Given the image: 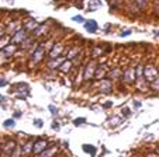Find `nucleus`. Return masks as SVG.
<instances>
[{"mask_svg": "<svg viewBox=\"0 0 159 157\" xmlns=\"http://www.w3.org/2000/svg\"><path fill=\"white\" fill-rule=\"evenodd\" d=\"M158 76H159V70H158V68H155L153 65H147L144 68V79L148 83V86H149V83H152Z\"/></svg>", "mask_w": 159, "mask_h": 157, "instance_id": "f257e3e1", "label": "nucleus"}, {"mask_svg": "<svg viewBox=\"0 0 159 157\" xmlns=\"http://www.w3.org/2000/svg\"><path fill=\"white\" fill-rule=\"evenodd\" d=\"M28 31L24 30V28H20V30L17 31L16 34H13L11 35V44H16V45H21L23 42L25 41V39L28 38Z\"/></svg>", "mask_w": 159, "mask_h": 157, "instance_id": "f03ea898", "label": "nucleus"}, {"mask_svg": "<svg viewBox=\"0 0 159 157\" xmlns=\"http://www.w3.org/2000/svg\"><path fill=\"white\" fill-rule=\"evenodd\" d=\"M96 69H97V63L96 62H89L86 65V68H84V73H83V79L86 81L92 80V79H94V76H96Z\"/></svg>", "mask_w": 159, "mask_h": 157, "instance_id": "7ed1b4c3", "label": "nucleus"}, {"mask_svg": "<svg viewBox=\"0 0 159 157\" xmlns=\"http://www.w3.org/2000/svg\"><path fill=\"white\" fill-rule=\"evenodd\" d=\"M45 54H47V49H45L44 46H41V45H39V46L35 50H34L33 54L30 55V60L33 63H39L42 59H44Z\"/></svg>", "mask_w": 159, "mask_h": 157, "instance_id": "20e7f679", "label": "nucleus"}, {"mask_svg": "<svg viewBox=\"0 0 159 157\" xmlns=\"http://www.w3.org/2000/svg\"><path fill=\"white\" fill-rule=\"evenodd\" d=\"M59 56H63V45L62 44H54L48 52L49 59H57Z\"/></svg>", "mask_w": 159, "mask_h": 157, "instance_id": "39448f33", "label": "nucleus"}, {"mask_svg": "<svg viewBox=\"0 0 159 157\" xmlns=\"http://www.w3.org/2000/svg\"><path fill=\"white\" fill-rule=\"evenodd\" d=\"M47 147H48V140H47V139H38V140H35V142H34L33 153L34 154H41Z\"/></svg>", "mask_w": 159, "mask_h": 157, "instance_id": "423d86ee", "label": "nucleus"}, {"mask_svg": "<svg viewBox=\"0 0 159 157\" xmlns=\"http://www.w3.org/2000/svg\"><path fill=\"white\" fill-rule=\"evenodd\" d=\"M17 147H18V146H17V143H16L14 140H9V142H7L6 145L2 147V151H3V154L6 157H10L16 151V149H17Z\"/></svg>", "mask_w": 159, "mask_h": 157, "instance_id": "0eeeda50", "label": "nucleus"}, {"mask_svg": "<svg viewBox=\"0 0 159 157\" xmlns=\"http://www.w3.org/2000/svg\"><path fill=\"white\" fill-rule=\"evenodd\" d=\"M123 81H125V83H128V84L137 81V74H135V69L134 68H129V69H127V70L124 72L123 73Z\"/></svg>", "mask_w": 159, "mask_h": 157, "instance_id": "6e6552de", "label": "nucleus"}, {"mask_svg": "<svg viewBox=\"0 0 159 157\" xmlns=\"http://www.w3.org/2000/svg\"><path fill=\"white\" fill-rule=\"evenodd\" d=\"M99 90L102 93H111V90H113V83H111V80H108V79H102V80H99Z\"/></svg>", "mask_w": 159, "mask_h": 157, "instance_id": "1a4fd4ad", "label": "nucleus"}, {"mask_svg": "<svg viewBox=\"0 0 159 157\" xmlns=\"http://www.w3.org/2000/svg\"><path fill=\"white\" fill-rule=\"evenodd\" d=\"M83 27L87 33L94 34V33H97V30H99V24H97L96 20H86V23L83 24Z\"/></svg>", "mask_w": 159, "mask_h": 157, "instance_id": "9d476101", "label": "nucleus"}, {"mask_svg": "<svg viewBox=\"0 0 159 157\" xmlns=\"http://www.w3.org/2000/svg\"><path fill=\"white\" fill-rule=\"evenodd\" d=\"M16 50H17V45L10 42V44H7L6 46L2 49V52H3V55L6 58H10V56H13V55L16 54Z\"/></svg>", "mask_w": 159, "mask_h": 157, "instance_id": "9b49d317", "label": "nucleus"}, {"mask_svg": "<svg viewBox=\"0 0 159 157\" xmlns=\"http://www.w3.org/2000/svg\"><path fill=\"white\" fill-rule=\"evenodd\" d=\"M65 60H66L65 56H59V58H57V59H49L48 60V68L49 69H59L61 65H62Z\"/></svg>", "mask_w": 159, "mask_h": 157, "instance_id": "f8f14e48", "label": "nucleus"}, {"mask_svg": "<svg viewBox=\"0 0 159 157\" xmlns=\"http://www.w3.org/2000/svg\"><path fill=\"white\" fill-rule=\"evenodd\" d=\"M45 31H48V24H39L38 27L33 31V37H42L45 34Z\"/></svg>", "mask_w": 159, "mask_h": 157, "instance_id": "ddd939ff", "label": "nucleus"}, {"mask_svg": "<svg viewBox=\"0 0 159 157\" xmlns=\"http://www.w3.org/2000/svg\"><path fill=\"white\" fill-rule=\"evenodd\" d=\"M38 25H39V24L37 23L35 20H33V18H30V20H28L27 23L24 24V30H27L28 33H33V31L35 30V28L38 27Z\"/></svg>", "mask_w": 159, "mask_h": 157, "instance_id": "4468645a", "label": "nucleus"}, {"mask_svg": "<svg viewBox=\"0 0 159 157\" xmlns=\"http://www.w3.org/2000/svg\"><path fill=\"white\" fill-rule=\"evenodd\" d=\"M33 147H34V142H28L25 145H23V147H21V156H28L30 153H33Z\"/></svg>", "mask_w": 159, "mask_h": 157, "instance_id": "2eb2a0df", "label": "nucleus"}, {"mask_svg": "<svg viewBox=\"0 0 159 157\" xmlns=\"http://www.w3.org/2000/svg\"><path fill=\"white\" fill-rule=\"evenodd\" d=\"M57 150L58 149L55 147V146H48V147L41 153V157H54L55 153H57Z\"/></svg>", "mask_w": 159, "mask_h": 157, "instance_id": "dca6fc26", "label": "nucleus"}, {"mask_svg": "<svg viewBox=\"0 0 159 157\" xmlns=\"http://www.w3.org/2000/svg\"><path fill=\"white\" fill-rule=\"evenodd\" d=\"M73 68V63H72V60H65V62L61 65V68H59V70L62 72V73H69L70 72V69Z\"/></svg>", "mask_w": 159, "mask_h": 157, "instance_id": "f3484780", "label": "nucleus"}, {"mask_svg": "<svg viewBox=\"0 0 159 157\" xmlns=\"http://www.w3.org/2000/svg\"><path fill=\"white\" fill-rule=\"evenodd\" d=\"M83 151L84 153H89L92 157L96 156V147H94L93 145H83Z\"/></svg>", "mask_w": 159, "mask_h": 157, "instance_id": "a211bd4d", "label": "nucleus"}, {"mask_svg": "<svg viewBox=\"0 0 159 157\" xmlns=\"http://www.w3.org/2000/svg\"><path fill=\"white\" fill-rule=\"evenodd\" d=\"M79 52H80V46H75V48H72V49H69V52H68V60L76 58Z\"/></svg>", "mask_w": 159, "mask_h": 157, "instance_id": "6ab92c4d", "label": "nucleus"}, {"mask_svg": "<svg viewBox=\"0 0 159 157\" xmlns=\"http://www.w3.org/2000/svg\"><path fill=\"white\" fill-rule=\"evenodd\" d=\"M134 3L138 10H145L148 6V0H134Z\"/></svg>", "mask_w": 159, "mask_h": 157, "instance_id": "aec40b11", "label": "nucleus"}, {"mask_svg": "<svg viewBox=\"0 0 159 157\" xmlns=\"http://www.w3.org/2000/svg\"><path fill=\"white\" fill-rule=\"evenodd\" d=\"M31 45H34V37H33V35L28 37V38L25 39V41L23 42V44H21V48H23V49H28V48H30Z\"/></svg>", "mask_w": 159, "mask_h": 157, "instance_id": "412c9836", "label": "nucleus"}, {"mask_svg": "<svg viewBox=\"0 0 159 157\" xmlns=\"http://www.w3.org/2000/svg\"><path fill=\"white\" fill-rule=\"evenodd\" d=\"M149 87H151V90H153V91H159V76L156 77L152 83H149Z\"/></svg>", "mask_w": 159, "mask_h": 157, "instance_id": "4be33fe9", "label": "nucleus"}, {"mask_svg": "<svg viewBox=\"0 0 159 157\" xmlns=\"http://www.w3.org/2000/svg\"><path fill=\"white\" fill-rule=\"evenodd\" d=\"M3 125H4V128H14V125H16V121L13 118H10V119H6V121L3 122Z\"/></svg>", "mask_w": 159, "mask_h": 157, "instance_id": "5701e85b", "label": "nucleus"}, {"mask_svg": "<svg viewBox=\"0 0 159 157\" xmlns=\"http://www.w3.org/2000/svg\"><path fill=\"white\" fill-rule=\"evenodd\" d=\"M110 77H116V79H120V77H121V72L118 70V69H116V72L113 70V72L110 73Z\"/></svg>", "mask_w": 159, "mask_h": 157, "instance_id": "b1692460", "label": "nucleus"}, {"mask_svg": "<svg viewBox=\"0 0 159 157\" xmlns=\"http://www.w3.org/2000/svg\"><path fill=\"white\" fill-rule=\"evenodd\" d=\"M34 125H35L37 128H39V129H41V128L44 126V122H42V119L37 118V119H34Z\"/></svg>", "mask_w": 159, "mask_h": 157, "instance_id": "393cba45", "label": "nucleus"}, {"mask_svg": "<svg viewBox=\"0 0 159 157\" xmlns=\"http://www.w3.org/2000/svg\"><path fill=\"white\" fill-rule=\"evenodd\" d=\"M84 122H86V119L84 118H76L75 121H73V124H75L76 126H79V125H83Z\"/></svg>", "mask_w": 159, "mask_h": 157, "instance_id": "a878e982", "label": "nucleus"}, {"mask_svg": "<svg viewBox=\"0 0 159 157\" xmlns=\"http://www.w3.org/2000/svg\"><path fill=\"white\" fill-rule=\"evenodd\" d=\"M100 54H102V49H100V48H97V46L93 48V54H92V56H93V58H97Z\"/></svg>", "mask_w": 159, "mask_h": 157, "instance_id": "bb28decb", "label": "nucleus"}, {"mask_svg": "<svg viewBox=\"0 0 159 157\" xmlns=\"http://www.w3.org/2000/svg\"><path fill=\"white\" fill-rule=\"evenodd\" d=\"M72 20H73V21H78V23H82V24L86 23V20H84V18L82 17V15H75V17H73Z\"/></svg>", "mask_w": 159, "mask_h": 157, "instance_id": "cd10ccee", "label": "nucleus"}, {"mask_svg": "<svg viewBox=\"0 0 159 157\" xmlns=\"http://www.w3.org/2000/svg\"><path fill=\"white\" fill-rule=\"evenodd\" d=\"M48 110L51 111L52 115H57V114H58V108L55 107V105H52V104H51V105H48Z\"/></svg>", "mask_w": 159, "mask_h": 157, "instance_id": "c85d7f7f", "label": "nucleus"}, {"mask_svg": "<svg viewBox=\"0 0 159 157\" xmlns=\"http://www.w3.org/2000/svg\"><path fill=\"white\" fill-rule=\"evenodd\" d=\"M111 125H118V124H121V118H118V116H114V118L111 119Z\"/></svg>", "mask_w": 159, "mask_h": 157, "instance_id": "c756f323", "label": "nucleus"}, {"mask_svg": "<svg viewBox=\"0 0 159 157\" xmlns=\"http://www.w3.org/2000/svg\"><path fill=\"white\" fill-rule=\"evenodd\" d=\"M121 112H123L124 116H129V115H131V111H129V108H127V107H124Z\"/></svg>", "mask_w": 159, "mask_h": 157, "instance_id": "7c9ffc66", "label": "nucleus"}, {"mask_svg": "<svg viewBox=\"0 0 159 157\" xmlns=\"http://www.w3.org/2000/svg\"><path fill=\"white\" fill-rule=\"evenodd\" d=\"M129 35H131V30H125V31H123V33L120 34L121 38H124V37H129Z\"/></svg>", "mask_w": 159, "mask_h": 157, "instance_id": "2f4dec72", "label": "nucleus"}, {"mask_svg": "<svg viewBox=\"0 0 159 157\" xmlns=\"http://www.w3.org/2000/svg\"><path fill=\"white\" fill-rule=\"evenodd\" d=\"M59 128H61L59 122H57V121L52 122V129H54V130H59Z\"/></svg>", "mask_w": 159, "mask_h": 157, "instance_id": "473e14b6", "label": "nucleus"}, {"mask_svg": "<svg viewBox=\"0 0 159 157\" xmlns=\"http://www.w3.org/2000/svg\"><path fill=\"white\" fill-rule=\"evenodd\" d=\"M3 86H7V81L4 80L3 77H0V87H3Z\"/></svg>", "mask_w": 159, "mask_h": 157, "instance_id": "72a5a7b5", "label": "nucleus"}, {"mask_svg": "<svg viewBox=\"0 0 159 157\" xmlns=\"http://www.w3.org/2000/svg\"><path fill=\"white\" fill-rule=\"evenodd\" d=\"M134 107L135 108H139V107H141V102H139V101H134Z\"/></svg>", "mask_w": 159, "mask_h": 157, "instance_id": "f704fd0d", "label": "nucleus"}, {"mask_svg": "<svg viewBox=\"0 0 159 157\" xmlns=\"http://www.w3.org/2000/svg\"><path fill=\"white\" fill-rule=\"evenodd\" d=\"M2 37H4V31H3V27L0 25V38H2Z\"/></svg>", "mask_w": 159, "mask_h": 157, "instance_id": "c9c22d12", "label": "nucleus"}, {"mask_svg": "<svg viewBox=\"0 0 159 157\" xmlns=\"http://www.w3.org/2000/svg\"><path fill=\"white\" fill-rule=\"evenodd\" d=\"M111 105H113V104H111V102H106L104 105H103V107H104V108H110Z\"/></svg>", "mask_w": 159, "mask_h": 157, "instance_id": "e433bc0d", "label": "nucleus"}, {"mask_svg": "<svg viewBox=\"0 0 159 157\" xmlns=\"http://www.w3.org/2000/svg\"><path fill=\"white\" fill-rule=\"evenodd\" d=\"M6 101V97H3V95H0V102H4Z\"/></svg>", "mask_w": 159, "mask_h": 157, "instance_id": "4c0bfd02", "label": "nucleus"}, {"mask_svg": "<svg viewBox=\"0 0 159 157\" xmlns=\"http://www.w3.org/2000/svg\"><path fill=\"white\" fill-rule=\"evenodd\" d=\"M20 116H21V112L20 111H17V112H16V118H20Z\"/></svg>", "mask_w": 159, "mask_h": 157, "instance_id": "58836bf2", "label": "nucleus"}, {"mask_svg": "<svg viewBox=\"0 0 159 157\" xmlns=\"http://www.w3.org/2000/svg\"><path fill=\"white\" fill-rule=\"evenodd\" d=\"M158 70H159V69H158Z\"/></svg>", "mask_w": 159, "mask_h": 157, "instance_id": "ea45409f", "label": "nucleus"}]
</instances>
